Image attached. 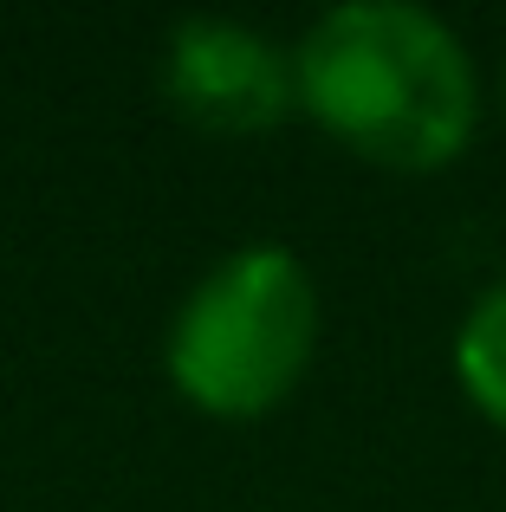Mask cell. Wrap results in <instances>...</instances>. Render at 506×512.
Returning a JSON list of instances; mask_svg holds the SVG:
<instances>
[{"instance_id":"1","label":"cell","mask_w":506,"mask_h":512,"mask_svg":"<svg viewBox=\"0 0 506 512\" xmlns=\"http://www.w3.org/2000/svg\"><path fill=\"white\" fill-rule=\"evenodd\" d=\"M299 111L351 156L435 175L474 143L481 72L461 33L416 0H338L292 46Z\"/></svg>"},{"instance_id":"2","label":"cell","mask_w":506,"mask_h":512,"mask_svg":"<svg viewBox=\"0 0 506 512\" xmlns=\"http://www.w3.org/2000/svg\"><path fill=\"white\" fill-rule=\"evenodd\" d=\"M318 350V286L286 240L221 253L163 338V370L189 409L215 422H260L305 383Z\"/></svg>"},{"instance_id":"3","label":"cell","mask_w":506,"mask_h":512,"mask_svg":"<svg viewBox=\"0 0 506 512\" xmlns=\"http://www.w3.org/2000/svg\"><path fill=\"white\" fill-rule=\"evenodd\" d=\"M163 98L208 137H266L299 111L292 46L228 13H189L163 46Z\"/></svg>"},{"instance_id":"4","label":"cell","mask_w":506,"mask_h":512,"mask_svg":"<svg viewBox=\"0 0 506 512\" xmlns=\"http://www.w3.org/2000/svg\"><path fill=\"white\" fill-rule=\"evenodd\" d=\"M455 383L494 428H506V279L468 305L455 331Z\"/></svg>"},{"instance_id":"5","label":"cell","mask_w":506,"mask_h":512,"mask_svg":"<svg viewBox=\"0 0 506 512\" xmlns=\"http://www.w3.org/2000/svg\"><path fill=\"white\" fill-rule=\"evenodd\" d=\"M494 104H500V124H506V59H500V78H494Z\"/></svg>"}]
</instances>
